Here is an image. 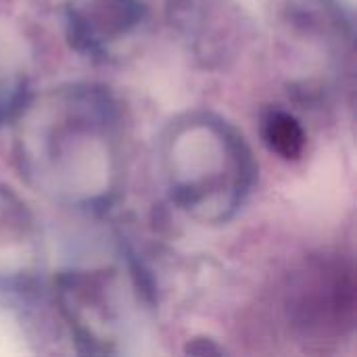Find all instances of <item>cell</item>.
I'll return each instance as SVG.
<instances>
[{
  "instance_id": "6da1fadb",
  "label": "cell",
  "mask_w": 357,
  "mask_h": 357,
  "mask_svg": "<svg viewBox=\"0 0 357 357\" xmlns=\"http://www.w3.org/2000/svg\"><path fill=\"white\" fill-rule=\"evenodd\" d=\"M264 134H266L268 144L284 159H297L305 146V134L299 121L293 115H287L280 111L272 113L266 119Z\"/></svg>"
}]
</instances>
